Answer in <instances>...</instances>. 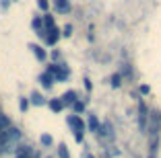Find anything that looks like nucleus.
Listing matches in <instances>:
<instances>
[{"instance_id": "9", "label": "nucleus", "mask_w": 161, "mask_h": 158, "mask_svg": "<svg viewBox=\"0 0 161 158\" xmlns=\"http://www.w3.org/2000/svg\"><path fill=\"white\" fill-rule=\"evenodd\" d=\"M31 49H33V54H35V58H37V60H46V58H47V54H46V51H43V47L42 45H31Z\"/></svg>"}, {"instance_id": "18", "label": "nucleus", "mask_w": 161, "mask_h": 158, "mask_svg": "<svg viewBox=\"0 0 161 158\" xmlns=\"http://www.w3.org/2000/svg\"><path fill=\"white\" fill-rule=\"evenodd\" d=\"M58 154H60V158H68V150H66V146H60V148H58Z\"/></svg>"}, {"instance_id": "19", "label": "nucleus", "mask_w": 161, "mask_h": 158, "mask_svg": "<svg viewBox=\"0 0 161 158\" xmlns=\"http://www.w3.org/2000/svg\"><path fill=\"white\" fill-rule=\"evenodd\" d=\"M120 80H122V76L114 74V76H112V86H120Z\"/></svg>"}, {"instance_id": "5", "label": "nucleus", "mask_w": 161, "mask_h": 158, "mask_svg": "<svg viewBox=\"0 0 161 158\" xmlns=\"http://www.w3.org/2000/svg\"><path fill=\"white\" fill-rule=\"evenodd\" d=\"M42 84H43V89H52V84H54V76L50 74V72H43L42 74Z\"/></svg>"}, {"instance_id": "22", "label": "nucleus", "mask_w": 161, "mask_h": 158, "mask_svg": "<svg viewBox=\"0 0 161 158\" xmlns=\"http://www.w3.org/2000/svg\"><path fill=\"white\" fill-rule=\"evenodd\" d=\"M27 107H29L27 99H23V101H21V111H27Z\"/></svg>"}, {"instance_id": "16", "label": "nucleus", "mask_w": 161, "mask_h": 158, "mask_svg": "<svg viewBox=\"0 0 161 158\" xmlns=\"http://www.w3.org/2000/svg\"><path fill=\"white\" fill-rule=\"evenodd\" d=\"M42 21H43V25H46L47 29H52V27H54V19H52V14H46V17H43Z\"/></svg>"}, {"instance_id": "10", "label": "nucleus", "mask_w": 161, "mask_h": 158, "mask_svg": "<svg viewBox=\"0 0 161 158\" xmlns=\"http://www.w3.org/2000/svg\"><path fill=\"white\" fill-rule=\"evenodd\" d=\"M62 107H64V105H62V101H58V99H52V101H50V109H52L54 113L62 111Z\"/></svg>"}, {"instance_id": "2", "label": "nucleus", "mask_w": 161, "mask_h": 158, "mask_svg": "<svg viewBox=\"0 0 161 158\" xmlns=\"http://www.w3.org/2000/svg\"><path fill=\"white\" fill-rule=\"evenodd\" d=\"M147 119H149L147 105H145V103H141V105H138V125H141V130H142V131L147 130Z\"/></svg>"}, {"instance_id": "3", "label": "nucleus", "mask_w": 161, "mask_h": 158, "mask_svg": "<svg viewBox=\"0 0 161 158\" xmlns=\"http://www.w3.org/2000/svg\"><path fill=\"white\" fill-rule=\"evenodd\" d=\"M58 37H60V31H58L56 27L47 29V31H46V35H43V39H46V43H47V45H54V43L58 41Z\"/></svg>"}, {"instance_id": "24", "label": "nucleus", "mask_w": 161, "mask_h": 158, "mask_svg": "<svg viewBox=\"0 0 161 158\" xmlns=\"http://www.w3.org/2000/svg\"><path fill=\"white\" fill-rule=\"evenodd\" d=\"M70 33H72V27H70V25H66V27H64V35H70Z\"/></svg>"}, {"instance_id": "25", "label": "nucleus", "mask_w": 161, "mask_h": 158, "mask_svg": "<svg viewBox=\"0 0 161 158\" xmlns=\"http://www.w3.org/2000/svg\"><path fill=\"white\" fill-rule=\"evenodd\" d=\"M89 158H93V156H89Z\"/></svg>"}, {"instance_id": "15", "label": "nucleus", "mask_w": 161, "mask_h": 158, "mask_svg": "<svg viewBox=\"0 0 161 158\" xmlns=\"http://www.w3.org/2000/svg\"><path fill=\"white\" fill-rule=\"evenodd\" d=\"M31 101H33V105H43V97L39 93H33V94H31Z\"/></svg>"}, {"instance_id": "20", "label": "nucleus", "mask_w": 161, "mask_h": 158, "mask_svg": "<svg viewBox=\"0 0 161 158\" xmlns=\"http://www.w3.org/2000/svg\"><path fill=\"white\" fill-rule=\"evenodd\" d=\"M72 107H75L76 113H80L83 109H85V105H83V103H79V101H75V103H72Z\"/></svg>"}, {"instance_id": "11", "label": "nucleus", "mask_w": 161, "mask_h": 158, "mask_svg": "<svg viewBox=\"0 0 161 158\" xmlns=\"http://www.w3.org/2000/svg\"><path fill=\"white\" fill-rule=\"evenodd\" d=\"M89 130L91 131H97V130H99V121H97V117H95V115L89 117Z\"/></svg>"}, {"instance_id": "17", "label": "nucleus", "mask_w": 161, "mask_h": 158, "mask_svg": "<svg viewBox=\"0 0 161 158\" xmlns=\"http://www.w3.org/2000/svg\"><path fill=\"white\" fill-rule=\"evenodd\" d=\"M52 142H54L52 135H47V134H43V135H42V144H43V146H52Z\"/></svg>"}, {"instance_id": "4", "label": "nucleus", "mask_w": 161, "mask_h": 158, "mask_svg": "<svg viewBox=\"0 0 161 158\" xmlns=\"http://www.w3.org/2000/svg\"><path fill=\"white\" fill-rule=\"evenodd\" d=\"M68 123H70L72 127H75L76 131H85V123H83V119H80V117H68Z\"/></svg>"}, {"instance_id": "14", "label": "nucleus", "mask_w": 161, "mask_h": 158, "mask_svg": "<svg viewBox=\"0 0 161 158\" xmlns=\"http://www.w3.org/2000/svg\"><path fill=\"white\" fill-rule=\"evenodd\" d=\"M99 134H103V135H112V125L109 123H105V125H99Z\"/></svg>"}, {"instance_id": "13", "label": "nucleus", "mask_w": 161, "mask_h": 158, "mask_svg": "<svg viewBox=\"0 0 161 158\" xmlns=\"http://www.w3.org/2000/svg\"><path fill=\"white\" fill-rule=\"evenodd\" d=\"M31 27H33V29H37V31H42V29H43V21L39 19V17H35V19L31 21Z\"/></svg>"}, {"instance_id": "23", "label": "nucleus", "mask_w": 161, "mask_h": 158, "mask_svg": "<svg viewBox=\"0 0 161 158\" xmlns=\"http://www.w3.org/2000/svg\"><path fill=\"white\" fill-rule=\"evenodd\" d=\"M75 140H76V142H83V131H76V134H75Z\"/></svg>"}, {"instance_id": "1", "label": "nucleus", "mask_w": 161, "mask_h": 158, "mask_svg": "<svg viewBox=\"0 0 161 158\" xmlns=\"http://www.w3.org/2000/svg\"><path fill=\"white\" fill-rule=\"evenodd\" d=\"M47 72H50L56 80H66L68 78V70L64 68V66H54L52 64V66H47Z\"/></svg>"}, {"instance_id": "8", "label": "nucleus", "mask_w": 161, "mask_h": 158, "mask_svg": "<svg viewBox=\"0 0 161 158\" xmlns=\"http://www.w3.org/2000/svg\"><path fill=\"white\" fill-rule=\"evenodd\" d=\"M56 10L58 13H68L70 10V2L68 0H56Z\"/></svg>"}, {"instance_id": "21", "label": "nucleus", "mask_w": 161, "mask_h": 158, "mask_svg": "<svg viewBox=\"0 0 161 158\" xmlns=\"http://www.w3.org/2000/svg\"><path fill=\"white\" fill-rule=\"evenodd\" d=\"M37 4H39V8H42V10H47V8H50L47 0H37Z\"/></svg>"}, {"instance_id": "12", "label": "nucleus", "mask_w": 161, "mask_h": 158, "mask_svg": "<svg viewBox=\"0 0 161 158\" xmlns=\"http://www.w3.org/2000/svg\"><path fill=\"white\" fill-rule=\"evenodd\" d=\"M8 125H10V119H8L6 115H2V113H0V131H2V130H6Z\"/></svg>"}, {"instance_id": "7", "label": "nucleus", "mask_w": 161, "mask_h": 158, "mask_svg": "<svg viewBox=\"0 0 161 158\" xmlns=\"http://www.w3.org/2000/svg\"><path fill=\"white\" fill-rule=\"evenodd\" d=\"M17 158H33L31 148H29V146H21V148L17 150Z\"/></svg>"}, {"instance_id": "6", "label": "nucleus", "mask_w": 161, "mask_h": 158, "mask_svg": "<svg viewBox=\"0 0 161 158\" xmlns=\"http://www.w3.org/2000/svg\"><path fill=\"white\" fill-rule=\"evenodd\" d=\"M62 105H72V103L76 101V94H75V90H68V93H64L62 94Z\"/></svg>"}]
</instances>
